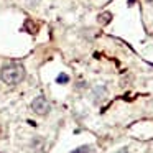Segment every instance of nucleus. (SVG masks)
<instances>
[{
	"label": "nucleus",
	"instance_id": "nucleus-3",
	"mask_svg": "<svg viewBox=\"0 0 153 153\" xmlns=\"http://www.w3.org/2000/svg\"><path fill=\"white\" fill-rule=\"evenodd\" d=\"M92 99L96 104H100L107 99V87L105 86H96L92 91Z\"/></svg>",
	"mask_w": 153,
	"mask_h": 153
},
{
	"label": "nucleus",
	"instance_id": "nucleus-4",
	"mask_svg": "<svg viewBox=\"0 0 153 153\" xmlns=\"http://www.w3.org/2000/svg\"><path fill=\"white\" fill-rule=\"evenodd\" d=\"M71 153H94V150H92V146H89V145H82V146H79V148H74Z\"/></svg>",
	"mask_w": 153,
	"mask_h": 153
},
{
	"label": "nucleus",
	"instance_id": "nucleus-1",
	"mask_svg": "<svg viewBox=\"0 0 153 153\" xmlns=\"http://www.w3.org/2000/svg\"><path fill=\"white\" fill-rule=\"evenodd\" d=\"M0 77L5 84L8 86H17L22 81L25 79V68L18 63H10L5 64L2 69H0Z\"/></svg>",
	"mask_w": 153,
	"mask_h": 153
},
{
	"label": "nucleus",
	"instance_id": "nucleus-5",
	"mask_svg": "<svg viewBox=\"0 0 153 153\" xmlns=\"http://www.w3.org/2000/svg\"><path fill=\"white\" fill-rule=\"evenodd\" d=\"M56 81H58L59 84H66L68 81H69V77H68V74H64V73H63V74H59V76H58V79H56Z\"/></svg>",
	"mask_w": 153,
	"mask_h": 153
},
{
	"label": "nucleus",
	"instance_id": "nucleus-2",
	"mask_svg": "<svg viewBox=\"0 0 153 153\" xmlns=\"http://www.w3.org/2000/svg\"><path fill=\"white\" fill-rule=\"evenodd\" d=\"M31 109H33V112L36 114V115L45 117V115H48V114H50L51 105H50V102H48L46 97L38 96V97H35V99L31 100Z\"/></svg>",
	"mask_w": 153,
	"mask_h": 153
},
{
	"label": "nucleus",
	"instance_id": "nucleus-7",
	"mask_svg": "<svg viewBox=\"0 0 153 153\" xmlns=\"http://www.w3.org/2000/svg\"><path fill=\"white\" fill-rule=\"evenodd\" d=\"M146 4H150V5H153V0H145Z\"/></svg>",
	"mask_w": 153,
	"mask_h": 153
},
{
	"label": "nucleus",
	"instance_id": "nucleus-6",
	"mask_svg": "<svg viewBox=\"0 0 153 153\" xmlns=\"http://www.w3.org/2000/svg\"><path fill=\"white\" fill-rule=\"evenodd\" d=\"M117 153H130V152H128V150H127V148H120V150H119V152H117Z\"/></svg>",
	"mask_w": 153,
	"mask_h": 153
}]
</instances>
